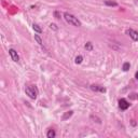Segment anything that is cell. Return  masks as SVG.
<instances>
[{"mask_svg":"<svg viewBox=\"0 0 138 138\" xmlns=\"http://www.w3.org/2000/svg\"><path fill=\"white\" fill-rule=\"evenodd\" d=\"M64 19H65V21H66L68 24H70L72 26H76V27H80V26H81V22L78 20V17H76L75 15H72V14H70V13H68V12L64 13Z\"/></svg>","mask_w":138,"mask_h":138,"instance_id":"cell-1","label":"cell"},{"mask_svg":"<svg viewBox=\"0 0 138 138\" xmlns=\"http://www.w3.org/2000/svg\"><path fill=\"white\" fill-rule=\"evenodd\" d=\"M25 93H26V95H28L31 99H36L37 96H38V89L34 85L26 86L25 88Z\"/></svg>","mask_w":138,"mask_h":138,"instance_id":"cell-2","label":"cell"},{"mask_svg":"<svg viewBox=\"0 0 138 138\" xmlns=\"http://www.w3.org/2000/svg\"><path fill=\"white\" fill-rule=\"evenodd\" d=\"M126 34H128V36L132 38L133 41H138V31H136V30L129 28L126 30Z\"/></svg>","mask_w":138,"mask_h":138,"instance_id":"cell-3","label":"cell"},{"mask_svg":"<svg viewBox=\"0 0 138 138\" xmlns=\"http://www.w3.org/2000/svg\"><path fill=\"white\" fill-rule=\"evenodd\" d=\"M9 54H10V56H11V58H12L13 62L19 63V60H20V56H19V54H17V52H16L14 49H10V50H9Z\"/></svg>","mask_w":138,"mask_h":138,"instance_id":"cell-4","label":"cell"},{"mask_svg":"<svg viewBox=\"0 0 138 138\" xmlns=\"http://www.w3.org/2000/svg\"><path fill=\"white\" fill-rule=\"evenodd\" d=\"M119 107H120L121 110H126L127 108L129 107V104H128V101L126 100V99L121 98L119 100Z\"/></svg>","mask_w":138,"mask_h":138,"instance_id":"cell-5","label":"cell"},{"mask_svg":"<svg viewBox=\"0 0 138 138\" xmlns=\"http://www.w3.org/2000/svg\"><path fill=\"white\" fill-rule=\"evenodd\" d=\"M91 90L94 91V92H101V93H105L106 92V89L104 86H99V85H91Z\"/></svg>","mask_w":138,"mask_h":138,"instance_id":"cell-6","label":"cell"},{"mask_svg":"<svg viewBox=\"0 0 138 138\" xmlns=\"http://www.w3.org/2000/svg\"><path fill=\"white\" fill-rule=\"evenodd\" d=\"M55 136H56L55 131H54V129H52V128H50L49 131H47V133H46V137L47 138H54Z\"/></svg>","mask_w":138,"mask_h":138,"instance_id":"cell-7","label":"cell"},{"mask_svg":"<svg viewBox=\"0 0 138 138\" xmlns=\"http://www.w3.org/2000/svg\"><path fill=\"white\" fill-rule=\"evenodd\" d=\"M34 40L37 41V43L40 46H42V47H44V45H43V41H42V39L40 38V36L39 34H34Z\"/></svg>","mask_w":138,"mask_h":138,"instance_id":"cell-8","label":"cell"},{"mask_svg":"<svg viewBox=\"0 0 138 138\" xmlns=\"http://www.w3.org/2000/svg\"><path fill=\"white\" fill-rule=\"evenodd\" d=\"M32 29H33L37 33H41V32H42V29H41V27H40V26H39L38 24H33V25H32Z\"/></svg>","mask_w":138,"mask_h":138,"instance_id":"cell-9","label":"cell"},{"mask_svg":"<svg viewBox=\"0 0 138 138\" xmlns=\"http://www.w3.org/2000/svg\"><path fill=\"white\" fill-rule=\"evenodd\" d=\"M72 114H73V111H67L66 113H65V114L63 115V118H62V119L65 121V120H67V119L70 118V116H71Z\"/></svg>","mask_w":138,"mask_h":138,"instance_id":"cell-10","label":"cell"},{"mask_svg":"<svg viewBox=\"0 0 138 138\" xmlns=\"http://www.w3.org/2000/svg\"><path fill=\"white\" fill-rule=\"evenodd\" d=\"M84 47H85L86 51H92V50H93V44H92V42H86V44L84 45Z\"/></svg>","mask_w":138,"mask_h":138,"instance_id":"cell-11","label":"cell"},{"mask_svg":"<svg viewBox=\"0 0 138 138\" xmlns=\"http://www.w3.org/2000/svg\"><path fill=\"white\" fill-rule=\"evenodd\" d=\"M105 4H106V6H109V7H116V6H118V3H116V2L108 1V0H106V1H105Z\"/></svg>","mask_w":138,"mask_h":138,"instance_id":"cell-12","label":"cell"},{"mask_svg":"<svg viewBox=\"0 0 138 138\" xmlns=\"http://www.w3.org/2000/svg\"><path fill=\"white\" fill-rule=\"evenodd\" d=\"M129 67H131V64H129V63H124L123 64V67H122L123 71H128L129 70Z\"/></svg>","mask_w":138,"mask_h":138,"instance_id":"cell-13","label":"cell"},{"mask_svg":"<svg viewBox=\"0 0 138 138\" xmlns=\"http://www.w3.org/2000/svg\"><path fill=\"white\" fill-rule=\"evenodd\" d=\"M82 60H83V57H82L81 55H79V56H77V57H76L75 62H76V64H81Z\"/></svg>","mask_w":138,"mask_h":138,"instance_id":"cell-14","label":"cell"},{"mask_svg":"<svg viewBox=\"0 0 138 138\" xmlns=\"http://www.w3.org/2000/svg\"><path fill=\"white\" fill-rule=\"evenodd\" d=\"M50 28H51V29H53V30H55V31H56V30H58L57 25L54 24V23H51V24H50Z\"/></svg>","mask_w":138,"mask_h":138,"instance_id":"cell-15","label":"cell"},{"mask_svg":"<svg viewBox=\"0 0 138 138\" xmlns=\"http://www.w3.org/2000/svg\"><path fill=\"white\" fill-rule=\"evenodd\" d=\"M54 15H55L56 19H60V14H59V13H58L57 11H55V12H54Z\"/></svg>","mask_w":138,"mask_h":138,"instance_id":"cell-16","label":"cell"},{"mask_svg":"<svg viewBox=\"0 0 138 138\" xmlns=\"http://www.w3.org/2000/svg\"><path fill=\"white\" fill-rule=\"evenodd\" d=\"M135 78H136V79H137V80H138V71H137V72H136V75H135Z\"/></svg>","mask_w":138,"mask_h":138,"instance_id":"cell-17","label":"cell"}]
</instances>
